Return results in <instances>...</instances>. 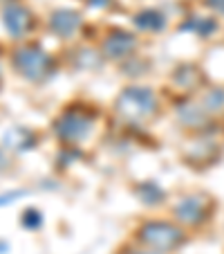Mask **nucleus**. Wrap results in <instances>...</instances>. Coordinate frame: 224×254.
<instances>
[{"label": "nucleus", "instance_id": "f257e3e1", "mask_svg": "<svg viewBox=\"0 0 224 254\" xmlns=\"http://www.w3.org/2000/svg\"><path fill=\"white\" fill-rule=\"evenodd\" d=\"M157 95L148 86H128L117 95L115 99V113L124 122L137 124L157 113Z\"/></svg>", "mask_w": 224, "mask_h": 254}, {"label": "nucleus", "instance_id": "f03ea898", "mask_svg": "<svg viewBox=\"0 0 224 254\" xmlns=\"http://www.w3.org/2000/svg\"><path fill=\"white\" fill-rule=\"evenodd\" d=\"M137 236L148 250L155 252H175L186 243V234L179 223L171 221H146L137 230Z\"/></svg>", "mask_w": 224, "mask_h": 254}, {"label": "nucleus", "instance_id": "7ed1b4c3", "mask_svg": "<svg viewBox=\"0 0 224 254\" xmlns=\"http://www.w3.org/2000/svg\"><path fill=\"white\" fill-rule=\"evenodd\" d=\"M11 65H14V70L18 72L23 79L39 83V81H45L54 72V59H52V54H47L41 45L27 43V45H20L14 52Z\"/></svg>", "mask_w": 224, "mask_h": 254}, {"label": "nucleus", "instance_id": "20e7f679", "mask_svg": "<svg viewBox=\"0 0 224 254\" xmlns=\"http://www.w3.org/2000/svg\"><path fill=\"white\" fill-rule=\"evenodd\" d=\"M92 128H94V117L86 108H70L54 122V135L65 144L86 142Z\"/></svg>", "mask_w": 224, "mask_h": 254}, {"label": "nucleus", "instance_id": "39448f33", "mask_svg": "<svg viewBox=\"0 0 224 254\" xmlns=\"http://www.w3.org/2000/svg\"><path fill=\"white\" fill-rule=\"evenodd\" d=\"M213 214V200L206 193H186L173 205V216L179 225L197 227L204 225Z\"/></svg>", "mask_w": 224, "mask_h": 254}, {"label": "nucleus", "instance_id": "423d86ee", "mask_svg": "<svg viewBox=\"0 0 224 254\" xmlns=\"http://www.w3.org/2000/svg\"><path fill=\"white\" fill-rule=\"evenodd\" d=\"M139 41L133 32H126V29H110L105 34L103 43H101V54L108 61H128L130 57L137 54Z\"/></svg>", "mask_w": 224, "mask_h": 254}, {"label": "nucleus", "instance_id": "0eeeda50", "mask_svg": "<svg viewBox=\"0 0 224 254\" xmlns=\"http://www.w3.org/2000/svg\"><path fill=\"white\" fill-rule=\"evenodd\" d=\"M2 25L11 39H25L34 27V16L27 7L18 5V2H9L2 9Z\"/></svg>", "mask_w": 224, "mask_h": 254}, {"label": "nucleus", "instance_id": "6e6552de", "mask_svg": "<svg viewBox=\"0 0 224 254\" xmlns=\"http://www.w3.org/2000/svg\"><path fill=\"white\" fill-rule=\"evenodd\" d=\"M81 14L74 9H56L49 16V29L58 39H72L81 29Z\"/></svg>", "mask_w": 224, "mask_h": 254}, {"label": "nucleus", "instance_id": "1a4fd4ad", "mask_svg": "<svg viewBox=\"0 0 224 254\" xmlns=\"http://www.w3.org/2000/svg\"><path fill=\"white\" fill-rule=\"evenodd\" d=\"M39 137L34 133L32 128L27 126H11V128L5 130L2 135V144H5V149L14 151V153H25V151H32L36 146Z\"/></svg>", "mask_w": 224, "mask_h": 254}, {"label": "nucleus", "instance_id": "9d476101", "mask_svg": "<svg viewBox=\"0 0 224 254\" xmlns=\"http://www.w3.org/2000/svg\"><path fill=\"white\" fill-rule=\"evenodd\" d=\"M133 23L141 32H162L166 27V16L157 9H141L133 16Z\"/></svg>", "mask_w": 224, "mask_h": 254}, {"label": "nucleus", "instance_id": "9b49d317", "mask_svg": "<svg viewBox=\"0 0 224 254\" xmlns=\"http://www.w3.org/2000/svg\"><path fill=\"white\" fill-rule=\"evenodd\" d=\"M173 81H175L177 86L181 88V90H197V88L204 83V74H202V72L197 70L195 65H188V63H184V65H179L175 70V74H173Z\"/></svg>", "mask_w": 224, "mask_h": 254}, {"label": "nucleus", "instance_id": "f8f14e48", "mask_svg": "<svg viewBox=\"0 0 224 254\" xmlns=\"http://www.w3.org/2000/svg\"><path fill=\"white\" fill-rule=\"evenodd\" d=\"M177 117H179V122L184 126H193L195 128V126L204 124L211 115L202 108V104H184L177 108Z\"/></svg>", "mask_w": 224, "mask_h": 254}, {"label": "nucleus", "instance_id": "ddd939ff", "mask_svg": "<svg viewBox=\"0 0 224 254\" xmlns=\"http://www.w3.org/2000/svg\"><path fill=\"white\" fill-rule=\"evenodd\" d=\"M181 29H188V32L200 36V39H209L211 34L218 29V23L213 18H209V16H193V18H188L181 25Z\"/></svg>", "mask_w": 224, "mask_h": 254}, {"label": "nucleus", "instance_id": "4468645a", "mask_svg": "<svg viewBox=\"0 0 224 254\" xmlns=\"http://www.w3.org/2000/svg\"><path fill=\"white\" fill-rule=\"evenodd\" d=\"M200 104H202V108H204L209 115H220V113H224V88L215 86V88L204 90Z\"/></svg>", "mask_w": 224, "mask_h": 254}, {"label": "nucleus", "instance_id": "2eb2a0df", "mask_svg": "<svg viewBox=\"0 0 224 254\" xmlns=\"http://www.w3.org/2000/svg\"><path fill=\"white\" fill-rule=\"evenodd\" d=\"M101 63H103L101 50L83 48L77 52V67H81V70H96V67H101Z\"/></svg>", "mask_w": 224, "mask_h": 254}, {"label": "nucleus", "instance_id": "dca6fc26", "mask_svg": "<svg viewBox=\"0 0 224 254\" xmlns=\"http://www.w3.org/2000/svg\"><path fill=\"white\" fill-rule=\"evenodd\" d=\"M137 193H139V200L146 202V205H157L164 198V191L157 183H141L137 187Z\"/></svg>", "mask_w": 224, "mask_h": 254}, {"label": "nucleus", "instance_id": "f3484780", "mask_svg": "<svg viewBox=\"0 0 224 254\" xmlns=\"http://www.w3.org/2000/svg\"><path fill=\"white\" fill-rule=\"evenodd\" d=\"M20 223H23V227H27V230H39V227L43 225V214H41L36 207H29V209L23 211Z\"/></svg>", "mask_w": 224, "mask_h": 254}, {"label": "nucleus", "instance_id": "a211bd4d", "mask_svg": "<svg viewBox=\"0 0 224 254\" xmlns=\"http://www.w3.org/2000/svg\"><path fill=\"white\" fill-rule=\"evenodd\" d=\"M211 9H215L220 16H224V0H206Z\"/></svg>", "mask_w": 224, "mask_h": 254}, {"label": "nucleus", "instance_id": "6ab92c4d", "mask_svg": "<svg viewBox=\"0 0 224 254\" xmlns=\"http://www.w3.org/2000/svg\"><path fill=\"white\" fill-rule=\"evenodd\" d=\"M18 196H23V191H11V193H5V196H0V205H7V202H14Z\"/></svg>", "mask_w": 224, "mask_h": 254}, {"label": "nucleus", "instance_id": "aec40b11", "mask_svg": "<svg viewBox=\"0 0 224 254\" xmlns=\"http://www.w3.org/2000/svg\"><path fill=\"white\" fill-rule=\"evenodd\" d=\"M88 5L90 7H99V9H103V7L110 5V0H88Z\"/></svg>", "mask_w": 224, "mask_h": 254}, {"label": "nucleus", "instance_id": "412c9836", "mask_svg": "<svg viewBox=\"0 0 224 254\" xmlns=\"http://www.w3.org/2000/svg\"><path fill=\"white\" fill-rule=\"evenodd\" d=\"M7 167H9V160H7L5 151L0 149V169H7Z\"/></svg>", "mask_w": 224, "mask_h": 254}, {"label": "nucleus", "instance_id": "4be33fe9", "mask_svg": "<svg viewBox=\"0 0 224 254\" xmlns=\"http://www.w3.org/2000/svg\"><path fill=\"white\" fill-rule=\"evenodd\" d=\"M133 254H162V252H155V250H137V252H133Z\"/></svg>", "mask_w": 224, "mask_h": 254}, {"label": "nucleus", "instance_id": "5701e85b", "mask_svg": "<svg viewBox=\"0 0 224 254\" xmlns=\"http://www.w3.org/2000/svg\"><path fill=\"white\" fill-rule=\"evenodd\" d=\"M5 250H7V245H5V243H0V254H5Z\"/></svg>", "mask_w": 224, "mask_h": 254}, {"label": "nucleus", "instance_id": "b1692460", "mask_svg": "<svg viewBox=\"0 0 224 254\" xmlns=\"http://www.w3.org/2000/svg\"><path fill=\"white\" fill-rule=\"evenodd\" d=\"M0 83H2V72H0Z\"/></svg>", "mask_w": 224, "mask_h": 254}]
</instances>
